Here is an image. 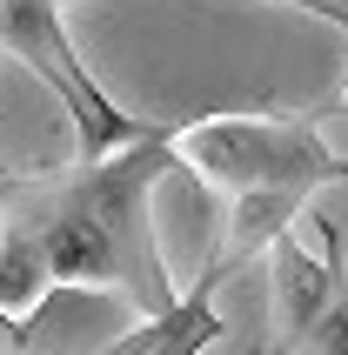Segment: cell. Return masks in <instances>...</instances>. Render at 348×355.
Returning <instances> with one entry per match:
<instances>
[{
    "mask_svg": "<svg viewBox=\"0 0 348 355\" xmlns=\"http://www.w3.org/2000/svg\"><path fill=\"white\" fill-rule=\"evenodd\" d=\"M174 175V128L107 161H74L54 175L0 188V329L20 336L54 288H114L141 322L168 315L181 288L155 241V188Z\"/></svg>",
    "mask_w": 348,
    "mask_h": 355,
    "instance_id": "6da1fadb",
    "label": "cell"
},
{
    "mask_svg": "<svg viewBox=\"0 0 348 355\" xmlns=\"http://www.w3.org/2000/svg\"><path fill=\"white\" fill-rule=\"evenodd\" d=\"M174 168L208 181L221 195H288L308 201L315 188L348 181V155H335L322 121L302 107H275V114H201L174 128Z\"/></svg>",
    "mask_w": 348,
    "mask_h": 355,
    "instance_id": "7a4b0ae2",
    "label": "cell"
},
{
    "mask_svg": "<svg viewBox=\"0 0 348 355\" xmlns=\"http://www.w3.org/2000/svg\"><path fill=\"white\" fill-rule=\"evenodd\" d=\"M0 54L20 60L40 87H54V101L74 121V148L80 161H107L121 148L155 135V121L128 114L107 87H101L87 67H80L74 40H67V20H60V0H0Z\"/></svg>",
    "mask_w": 348,
    "mask_h": 355,
    "instance_id": "3957f363",
    "label": "cell"
},
{
    "mask_svg": "<svg viewBox=\"0 0 348 355\" xmlns=\"http://www.w3.org/2000/svg\"><path fill=\"white\" fill-rule=\"evenodd\" d=\"M315 235H322V255H308L302 235H281L268 248V349L261 355H302L308 336L322 329V315L335 309L342 282H348L342 221L315 215Z\"/></svg>",
    "mask_w": 348,
    "mask_h": 355,
    "instance_id": "277c9868",
    "label": "cell"
},
{
    "mask_svg": "<svg viewBox=\"0 0 348 355\" xmlns=\"http://www.w3.org/2000/svg\"><path fill=\"white\" fill-rule=\"evenodd\" d=\"M221 282H228V275L208 261V268H201V282H188V288H181V302H174L168 315L134 322L114 349H101V355H208L214 342L228 336V315L214 309Z\"/></svg>",
    "mask_w": 348,
    "mask_h": 355,
    "instance_id": "5b68a950",
    "label": "cell"
},
{
    "mask_svg": "<svg viewBox=\"0 0 348 355\" xmlns=\"http://www.w3.org/2000/svg\"><path fill=\"white\" fill-rule=\"evenodd\" d=\"M302 355H348V282H342L335 309L322 315V329L308 336V349H302Z\"/></svg>",
    "mask_w": 348,
    "mask_h": 355,
    "instance_id": "8992f818",
    "label": "cell"
},
{
    "mask_svg": "<svg viewBox=\"0 0 348 355\" xmlns=\"http://www.w3.org/2000/svg\"><path fill=\"white\" fill-rule=\"evenodd\" d=\"M268 7H295V14H315V20H335L348 34V0H268Z\"/></svg>",
    "mask_w": 348,
    "mask_h": 355,
    "instance_id": "52a82bcc",
    "label": "cell"
},
{
    "mask_svg": "<svg viewBox=\"0 0 348 355\" xmlns=\"http://www.w3.org/2000/svg\"><path fill=\"white\" fill-rule=\"evenodd\" d=\"M308 121H335V114H348V74H342V87H335L329 101H315V107H302Z\"/></svg>",
    "mask_w": 348,
    "mask_h": 355,
    "instance_id": "ba28073f",
    "label": "cell"
},
{
    "mask_svg": "<svg viewBox=\"0 0 348 355\" xmlns=\"http://www.w3.org/2000/svg\"><path fill=\"white\" fill-rule=\"evenodd\" d=\"M0 181H7V168H0Z\"/></svg>",
    "mask_w": 348,
    "mask_h": 355,
    "instance_id": "9c48e42d",
    "label": "cell"
},
{
    "mask_svg": "<svg viewBox=\"0 0 348 355\" xmlns=\"http://www.w3.org/2000/svg\"><path fill=\"white\" fill-rule=\"evenodd\" d=\"M60 7H67V0H60Z\"/></svg>",
    "mask_w": 348,
    "mask_h": 355,
    "instance_id": "30bf717a",
    "label": "cell"
}]
</instances>
